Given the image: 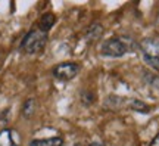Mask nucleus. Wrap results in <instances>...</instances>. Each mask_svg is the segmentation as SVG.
<instances>
[{
  "label": "nucleus",
  "instance_id": "nucleus-1",
  "mask_svg": "<svg viewBox=\"0 0 159 146\" xmlns=\"http://www.w3.org/2000/svg\"><path fill=\"white\" fill-rule=\"evenodd\" d=\"M139 47L134 40L128 37V35H116V37H111V39L105 40L100 46V53L103 56L109 58H121L134 52Z\"/></svg>",
  "mask_w": 159,
  "mask_h": 146
},
{
  "label": "nucleus",
  "instance_id": "nucleus-2",
  "mask_svg": "<svg viewBox=\"0 0 159 146\" xmlns=\"http://www.w3.org/2000/svg\"><path fill=\"white\" fill-rule=\"evenodd\" d=\"M47 40H49L47 33H43L39 28H33L24 35V39L21 40V45H19V49L27 55H35V53L44 50Z\"/></svg>",
  "mask_w": 159,
  "mask_h": 146
},
{
  "label": "nucleus",
  "instance_id": "nucleus-3",
  "mask_svg": "<svg viewBox=\"0 0 159 146\" xmlns=\"http://www.w3.org/2000/svg\"><path fill=\"white\" fill-rule=\"evenodd\" d=\"M139 49L142 50L144 62L155 71H159V40L144 39L139 43Z\"/></svg>",
  "mask_w": 159,
  "mask_h": 146
},
{
  "label": "nucleus",
  "instance_id": "nucleus-4",
  "mask_svg": "<svg viewBox=\"0 0 159 146\" xmlns=\"http://www.w3.org/2000/svg\"><path fill=\"white\" fill-rule=\"evenodd\" d=\"M80 73V65L75 62H61L52 69V75L59 81H71Z\"/></svg>",
  "mask_w": 159,
  "mask_h": 146
},
{
  "label": "nucleus",
  "instance_id": "nucleus-5",
  "mask_svg": "<svg viewBox=\"0 0 159 146\" xmlns=\"http://www.w3.org/2000/svg\"><path fill=\"white\" fill-rule=\"evenodd\" d=\"M56 24V16H55V13H52V12H46L43 13L41 16H40L39 22H37V28L41 30L43 33H47L53 28V25Z\"/></svg>",
  "mask_w": 159,
  "mask_h": 146
},
{
  "label": "nucleus",
  "instance_id": "nucleus-6",
  "mask_svg": "<svg viewBox=\"0 0 159 146\" xmlns=\"http://www.w3.org/2000/svg\"><path fill=\"white\" fill-rule=\"evenodd\" d=\"M28 146H63L62 137H46V139H34L30 142Z\"/></svg>",
  "mask_w": 159,
  "mask_h": 146
},
{
  "label": "nucleus",
  "instance_id": "nucleus-7",
  "mask_svg": "<svg viewBox=\"0 0 159 146\" xmlns=\"http://www.w3.org/2000/svg\"><path fill=\"white\" fill-rule=\"evenodd\" d=\"M0 146H18V142L15 139V133L11 129L0 130Z\"/></svg>",
  "mask_w": 159,
  "mask_h": 146
},
{
  "label": "nucleus",
  "instance_id": "nucleus-8",
  "mask_svg": "<svg viewBox=\"0 0 159 146\" xmlns=\"http://www.w3.org/2000/svg\"><path fill=\"white\" fill-rule=\"evenodd\" d=\"M35 109H37V102H35L34 97H30V99H27V101L24 102L22 109H21L22 117L27 118V120H30V118L35 114Z\"/></svg>",
  "mask_w": 159,
  "mask_h": 146
},
{
  "label": "nucleus",
  "instance_id": "nucleus-9",
  "mask_svg": "<svg viewBox=\"0 0 159 146\" xmlns=\"http://www.w3.org/2000/svg\"><path fill=\"white\" fill-rule=\"evenodd\" d=\"M127 108H130L133 111H137V112H143V114H146L150 111V106H149V105H146V103L142 101H137V99L127 101Z\"/></svg>",
  "mask_w": 159,
  "mask_h": 146
},
{
  "label": "nucleus",
  "instance_id": "nucleus-10",
  "mask_svg": "<svg viewBox=\"0 0 159 146\" xmlns=\"http://www.w3.org/2000/svg\"><path fill=\"white\" fill-rule=\"evenodd\" d=\"M149 146H159V133H158L156 136H155V137L152 139V140H150Z\"/></svg>",
  "mask_w": 159,
  "mask_h": 146
},
{
  "label": "nucleus",
  "instance_id": "nucleus-11",
  "mask_svg": "<svg viewBox=\"0 0 159 146\" xmlns=\"http://www.w3.org/2000/svg\"><path fill=\"white\" fill-rule=\"evenodd\" d=\"M89 146H105L103 143H100V142H93V143H90Z\"/></svg>",
  "mask_w": 159,
  "mask_h": 146
},
{
  "label": "nucleus",
  "instance_id": "nucleus-12",
  "mask_svg": "<svg viewBox=\"0 0 159 146\" xmlns=\"http://www.w3.org/2000/svg\"><path fill=\"white\" fill-rule=\"evenodd\" d=\"M75 146H81V145H75Z\"/></svg>",
  "mask_w": 159,
  "mask_h": 146
}]
</instances>
